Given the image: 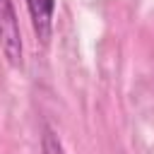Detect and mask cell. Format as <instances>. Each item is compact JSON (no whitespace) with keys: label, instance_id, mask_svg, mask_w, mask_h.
I'll use <instances>...</instances> for the list:
<instances>
[{"label":"cell","instance_id":"obj_1","mask_svg":"<svg viewBox=\"0 0 154 154\" xmlns=\"http://www.w3.org/2000/svg\"><path fill=\"white\" fill-rule=\"evenodd\" d=\"M0 51L10 65L22 67L24 46H22V29L12 0H0Z\"/></svg>","mask_w":154,"mask_h":154},{"label":"cell","instance_id":"obj_3","mask_svg":"<svg viewBox=\"0 0 154 154\" xmlns=\"http://www.w3.org/2000/svg\"><path fill=\"white\" fill-rule=\"evenodd\" d=\"M41 154H65L60 137L55 135V130L51 125H43V135H41Z\"/></svg>","mask_w":154,"mask_h":154},{"label":"cell","instance_id":"obj_2","mask_svg":"<svg viewBox=\"0 0 154 154\" xmlns=\"http://www.w3.org/2000/svg\"><path fill=\"white\" fill-rule=\"evenodd\" d=\"M29 19L34 26V34L41 43H48L53 34V17H55V0H26Z\"/></svg>","mask_w":154,"mask_h":154}]
</instances>
